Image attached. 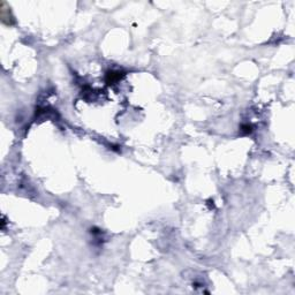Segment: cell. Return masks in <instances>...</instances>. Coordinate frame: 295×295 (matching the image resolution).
<instances>
[{"mask_svg":"<svg viewBox=\"0 0 295 295\" xmlns=\"http://www.w3.org/2000/svg\"><path fill=\"white\" fill-rule=\"evenodd\" d=\"M120 73L119 71H109L107 73V76H106V81L109 83H114L115 81L120 80Z\"/></svg>","mask_w":295,"mask_h":295,"instance_id":"cell-1","label":"cell"},{"mask_svg":"<svg viewBox=\"0 0 295 295\" xmlns=\"http://www.w3.org/2000/svg\"><path fill=\"white\" fill-rule=\"evenodd\" d=\"M241 131L243 135H248L252 131V127L250 125H242L241 126Z\"/></svg>","mask_w":295,"mask_h":295,"instance_id":"cell-2","label":"cell"}]
</instances>
